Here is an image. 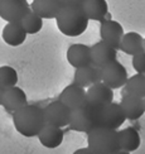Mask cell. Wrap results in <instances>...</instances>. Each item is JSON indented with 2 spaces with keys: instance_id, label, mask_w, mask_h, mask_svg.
Here are the masks:
<instances>
[{
  "instance_id": "ba28073f",
  "label": "cell",
  "mask_w": 145,
  "mask_h": 154,
  "mask_svg": "<svg viewBox=\"0 0 145 154\" xmlns=\"http://www.w3.org/2000/svg\"><path fill=\"white\" fill-rule=\"evenodd\" d=\"M126 120L128 119H126L124 109L117 102L112 101L100 109V125L102 126L117 130Z\"/></svg>"
},
{
  "instance_id": "3957f363",
  "label": "cell",
  "mask_w": 145,
  "mask_h": 154,
  "mask_svg": "<svg viewBox=\"0 0 145 154\" xmlns=\"http://www.w3.org/2000/svg\"><path fill=\"white\" fill-rule=\"evenodd\" d=\"M87 146L92 154H117L121 152L117 130L102 125L87 133Z\"/></svg>"
},
{
  "instance_id": "30bf717a",
  "label": "cell",
  "mask_w": 145,
  "mask_h": 154,
  "mask_svg": "<svg viewBox=\"0 0 145 154\" xmlns=\"http://www.w3.org/2000/svg\"><path fill=\"white\" fill-rule=\"evenodd\" d=\"M86 92H87V104H90L95 107L101 109L113 101V90L102 81L90 86Z\"/></svg>"
},
{
  "instance_id": "603a6c76",
  "label": "cell",
  "mask_w": 145,
  "mask_h": 154,
  "mask_svg": "<svg viewBox=\"0 0 145 154\" xmlns=\"http://www.w3.org/2000/svg\"><path fill=\"white\" fill-rule=\"evenodd\" d=\"M126 94H131L139 96V97H145V73H136L128 79L125 83Z\"/></svg>"
},
{
  "instance_id": "2e32d148",
  "label": "cell",
  "mask_w": 145,
  "mask_h": 154,
  "mask_svg": "<svg viewBox=\"0 0 145 154\" xmlns=\"http://www.w3.org/2000/svg\"><path fill=\"white\" fill-rule=\"evenodd\" d=\"M63 6L62 0H33L30 9L43 19H56Z\"/></svg>"
},
{
  "instance_id": "52a82bcc",
  "label": "cell",
  "mask_w": 145,
  "mask_h": 154,
  "mask_svg": "<svg viewBox=\"0 0 145 154\" xmlns=\"http://www.w3.org/2000/svg\"><path fill=\"white\" fill-rule=\"evenodd\" d=\"M44 115H46V120L48 124L65 128L69 125L72 110L65 102H62L61 100H57L50 102V104H48L44 107Z\"/></svg>"
},
{
  "instance_id": "e0dca14e",
  "label": "cell",
  "mask_w": 145,
  "mask_h": 154,
  "mask_svg": "<svg viewBox=\"0 0 145 154\" xmlns=\"http://www.w3.org/2000/svg\"><path fill=\"white\" fill-rule=\"evenodd\" d=\"M63 137H65V134H63L62 128L48 123L43 126L41 133L38 134V139H39L41 144L49 149L58 148L63 142Z\"/></svg>"
},
{
  "instance_id": "cb8c5ba5",
  "label": "cell",
  "mask_w": 145,
  "mask_h": 154,
  "mask_svg": "<svg viewBox=\"0 0 145 154\" xmlns=\"http://www.w3.org/2000/svg\"><path fill=\"white\" fill-rule=\"evenodd\" d=\"M22 24L28 34H37V33H39L43 28V18L39 17L35 11L30 9V11L22 20Z\"/></svg>"
},
{
  "instance_id": "ac0fdd59",
  "label": "cell",
  "mask_w": 145,
  "mask_h": 154,
  "mask_svg": "<svg viewBox=\"0 0 145 154\" xmlns=\"http://www.w3.org/2000/svg\"><path fill=\"white\" fill-rule=\"evenodd\" d=\"M3 39L10 47H19L25 42L28 33L25 32L22 22L8 23L3 29Z\"/></svg>"
},
{
  "instance_id": "484cf974",
  "label": "cell",
  "mask_w": 145,
  "mask_h": 154,
  "mask_svg": "<svg viewBox=\"0 0 145 154\" xmlns=\"http://www.w3.org/2000/svg\"><path fill=\"white\" fill-rule=\"evenodd\" d=\"M132 67L136 73H145V51L132 56Z\"/></svg>"
},
{
  "instance_id": "277c9868",
  "label": "cell",
  "mask_w": 145,
  "mask_h": 154,
  "mask_svg": "<svg viewBox=\"0 0 145 154\" xmlns=\"http://www.w3.org/2000/svg\"><path fill=\"white\" fill-rule=\"evenodd\" d=\"M100 125V109L90 104L80 109L72 110L69 128L74 131L90 133L92 129Z\"/></svg>"
},
{
  "instance_id": "8992f818",
  "label": "cell",
  "mask_w": 145,
  "mask_h": 154,
  "mask_svg": "<svg viewBox=\"0 0 145 154\" xmlns=\"http://www.w3.org/2000/svg\"><path fill=\"white\" fill-rule=\"evenodd\" d=\"M128 79L129 76L125 66L122 63H120L117 60L101 68V81L112 90L125 86Z\"/></svg>"
},
{
  "instance_id": "d4e9b609",
  "label": "cell",
  "mask_w": 145,
  "mask_h": 154,
  "mask_svg": "<svg viewBox=\"0 0 145 154\" xmlns=\"http://www.w3.org/2000/svg\"><path fill=\"white\" fill-rule=\"evenodd\" d=\"M18 80L19 77L15 68H13L11 66L0 67V87H3L4 90L14 87L17 86Z\"/></svg>"
},
{
  "instance_id": "f546056e",
  "label": "cell",
  "mask_w": 145,
  "mask_h": 154,
  "mask_svg": "<svg viewBox=\"0 0 145 154\" xmlns=\"http://www.w3.org/2000/svg\"><path fill=\"white\" fill-rule=\"evenodd\" d=\"M144 47H145V38H144Z\"/></svg>"
},
{
  "instance_id": "7a4b0ae2",
  "label": "cell",
  "mask_w": 145,
  "mask_h": 154,
  "mask_svg": "<svg viewBox=\"0 0 145 154\" xmlns=\"http://www.w3.org/2000/svg\"><path fill=\"white\" fill-rule=\"evenodd\" d=\"M90 19L82 6H63L56 18L59 32L67 37H78L88 28Z\"/></svg>"
},
{
  "instance_id": "7402d4cb",
  "label": "cell",
  "mask_w": 145,
  "mask_h": 154,
  "mask_svg": "<svg viewBox=\"0 0 145 154\" xmlns=\"http://www.w3.org/2000/svg\"><path fill=\"white\" fill-rule=\"evenodd\" d=\"M82 8L90 20L102 22L109 14V4L106 0H86Z\"/></svg>"
},
{
  "instance_id": "d6986e66",
  "label": "cell",
  "mask_w": 145,
  "mask_h": 154,
  "mask_svg": "<svg viewBox=\"0 0 145 154\" xmlns=\"http://www.w3.org/2000/svg\"><path fill=\"white\" fill-rule=\"evenodd\" d=\"M101 81V68L90 65L86 67L76 68L73 82L81 87H90Z\"/></svg>"
},
{
  "instance_id": "4316f807",
  "label": "cell",
  "mask_w": 145,
  "mask_h": 154,
  "mask_svg": "<svg viewBox=\"0 0 145 154\" xmlns=\"http://www.w3.org/2000/svg\"><path fill=\"white\" fill-rule=\"evenodd\" d=\"M65 6H83L86 0H62Z\"/></svg>"
},
{
  "instance_id": "4dcf8cb0",
  "label": "cell",
  "mask_w": 145,
  "mask_h": 154,
  "mask_svg": "<svg viewBox=\"0 0 145 154\" xmlns=\"http://www.w3.org/2000/svg\"><path fill=\"white\" fill-rule=\"evenodd\" d=\"M144 105H145V97H144Z\"/></svg>"
},
{
  "instance_id": "8fae6325",
  "label": "cell",
  "mask_w": 145,
  "mask_h": 154,
  "mask_svg": "<svg viewBox=\"0 0 145 154\" xmlns=\"http://www.w3.org/2000/svg\"><path fill=\"white\" fill-rule=\"evenodd\" d=\"M58 100L65 102L71 110H76V109L87 105V92L85 87H81L80 85L73 82L66 88H63Z\"/></svg>"
},
{
  "instance_id": "44dd1931",
  "label": "cell",
  "mask_w": 145,
  "mask_h": 154,
  "mask_svg": "<svg viewBox=\"0 0 145 154\" xmlns=\"http://www.w3.org/2000/svg\"><path fill=\"white\" fill-rule=\"evenodd\" d=\"M120 49L129 56H135L140 53L143 51H145L144 38L136 32L125 33L121 39V43H120Z\"/></svg>"
},
{
  "instance_id": "5bb4252c",
  "label": "cell",
  "mask_w": 145,
  "mask_h": 154,
  "mask_svg": "<svg viewBox=\"0 0 145 154\" xmlns=\"http://www.w3.org/2000/svg\"><path fill=\"white\" fill-rule=\"evenodd\" d=\"M27 104H28V97L23 88L14 86V87L5 90L4 99H3V106L6 111L15 112L17 110L22 109Z\"/></svg>"
},
{
  "instance_id": "f1b7e54d",
  "label": "cell",
  "mask_w": 145,
  "mask_h": 154,
  "mask_svg": "<svg viewBox=\"0 0 145 154\" xmlns=\"http://www.w3.org/2000/svg\"><path fill=\"white\" fill-rule=\"evenodd\" d=\"M4 92L5 90L3 87H0V105H3V99H4Z\"/></svg>"
},
{
  "instance_id": "9c48e42d",
  "label": "cell",
  "mask_w": 145,
  "mask_h": 154,
  "mask_svg": "<svg viewBox=\"0 0 145 154\" xmlns=\"http://www.w3.org/2000/svg\"><path fill=\"white\" fill-rule=\"evenodd\" d=\"M124 28L119 22L113 19H104L100 25L101 41L106 42L115 49H120V43L124 37Z\"/></svg>"
},
{
  "instance_id": "4fadbf2b",
  "label": "cell",
  "mask_w": 145,
  "mask_h": 154,
  "mask_svg": "<svg viewBox=\"0 0 145 154\" xmlns=\"http://www.w3.org/2000/svg\"><path fill=\"white\" fill-rule=\"evenodd\" d=\"M67 61L74 68H81L92 65L91 47L82 43H76L67 49Z\"/></svg>"
},
{
  "instance_id": "7c38bea8",
  "label": "cell",
  "mask_w": 145,
  "mask_h": 154,
  "mask_svg": "<svg viewBox=\"0 0 145 154\" xmlns=\"http://www.w3.org/2000/svg\"><path fill=\"white\" fill-rule=\"evenodd\" d=\"M91 53H92V65L98 68L107 66L109 63L116 61L117 58V49H115L112 46L107 44L104 41L95 43L91 47Z\"/></svg>"
},
{
  "instance_id": "83f0119b",
  "label": "cell",
  "mask_w": 145,
  "mask_h": 154,
  "mask_svg": "<svg viewBox=\"0 0 145 154\" xmlns=\"http://www.w3.org/2000/svg\"><path fill=\"white\" fill-rule=\"evenodd\" d=\"M74 153H76V154H80V153H88V154H92L91 149L88 148V146H87V148H81V149H78V150H76Z\"/></svg>"
},
{
  "instance_id": "9a60e30c",
  "label": "cell",
  "mask_w": 145,
  "mask_h": 154,
  "mask_svg": "<svg viewBox=\"0 0 145 154\" xmlns=\"http://www.w3.org/2000/svg\"><path fill=\"white\" fill-rule=\"evenodd\" d=\"M120 105L124 109V112L128 120H132V121L137 120L145 112L144 99L135 96V95H131V94H125L122 96V100L120 102Z\"/></svg>"
},
{
  "instance_id": "6da1fadb",
  "label": "cell",
  "mask_w": 145,
  "mask_h": 154,
  "mask_svg": "<svg viewBox=\"0 0 145 154\" xmlns=\"http://www.w3.org/2000/svg\"><path fill=\"white\" fill-rule=\"evenodd\" d=\"M13 123L19 134L25 138L38 137L43 126L47 124L44 109L38 105L27 104L15 112H13Z\"/></svg>"
},
{
  "instance_id": "ffe728a7",
  "label": "cell",
  "mask_w": 145,
  "mask_h": 154,
  "mask_svg": "<svg viewBox=\"0 0 145 154\" xmlns=\"http://www.w3.org/2000/svg\"><path fill=\"white\" fill-rule=\"evenodd\" d=\"M120 140V149L124 153H132L139 149L141 144L140 134L134 128H125V129L117 131Z\"/></svg>"
},
{
  "instance_id": "5b68a950",
  "label": "cell",
  "mask_w": 145,
  "mask_h": 154,
  "mask_svg": "<svg viewBox=\"0 0 145 154\" xmlns=\"http://www.w3.org/2000/svg\"><path fill=\"white\" fill-rule=\"evenodd\" d=\"M30 11L28 0H0V18L5 22H22Z\"/></svg>"
}]
</instances>
